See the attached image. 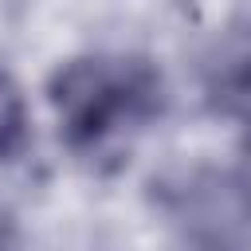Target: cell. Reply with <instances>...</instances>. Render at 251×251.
Segmentation results:
<instances>
[{
  "instance_id": "cell-4",
  "label": "cell",
  "mask_w": 251,
  "mask_h": 251,
  "mask_svg": "<svg viewBox=\"0 0 251 251\" xmlns=\"http://www.w3.org/2000/svg\"><path fill=\"white\" fill-rule=\"evenodd\" d=\"M27 133H31L27 98L20 82L8 71H0V161H16L27 145Z\"/></svg>"
},
{
  "instance_id": "cell-3",
  "label": "cell",
  "mask_w": 251,
  "mask_h": 251,
  "mask_svg": "<svg viewBox=\"0 0 251 251\" xmlns=\"http://www.w3.org/2000/svg\"><path fill=\"white\" fill-rule=\"evenodd\" d=\"M200 98L204 106L239 126L251 145V16L227 20L200 51Z\"/></svg>"
},
{
  "instance_id": "cell-5",
  "label": "cell",
  "mask_w": 251,
  "mask_h": 251,
  "mask_svg": "<svg viewBox=\"0 0 251 251\" xmlns=\"http://www.w3.org/2000/svg\"><path fill=\"white\" fill-rule=\"evenodd\" d=\"M20 247V220L16 212L0 200V251H16Z\"/></svg>"
},
{
  "instance_id": "cell-1",
  "label": "cell",
  "mask_w": 251,
  "mask_h": 251,
  "mask_svg": "<svg viewBox=\"0 0 251 251\" xmlns=\"http://www.w3.org/2000/svg\"><path fill=\"white\" fill-rule=\"evenodd\" d=\"M47 102L63 145L98 161L126 149L169 110V86L141 51H86L51 71Z\"/></svg>"
},
{
  "instance_id": "cell-2",
  "label": "cell",
  "mask_w": 251,
  "mask_h": 251,
  "mask_svg": "<svg viewBox=\"0 0 251 251\" xmlns=\"http://www.w3.org/2000/svg\"><path fill=\"white\" fill-rule=\"evenodd\" d=\"M153 204L184 251H251V173L180 165L153 176Z\"/></svg>"
}]
</instances>
